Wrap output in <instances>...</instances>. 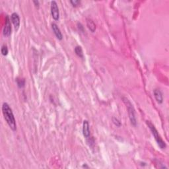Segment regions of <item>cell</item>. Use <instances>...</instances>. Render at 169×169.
Listing matches in <instances>:
<instances>
[{"mask_svg":"<svg viewBox=\"0 0 169 169\" xmlns=\"http://www.w3.org/2000/svg\"><path fill=\"white\" fill-rule=\"evenodd\" d=\"M2 112H3L4 118L11 129L13 131H15L17 130L16 120H15L12 109H11L10 105L7 102H4L2 105Z\"/></svg>","mask_w":169,"mask_h":169,"instance_id":"cell-1","label":"cell"},{"mask_svg":"<svg viewBox=\"0 0 169 169\" xmlns=\"http://www.w3.org/2000/svg\"><path fill=\"white\" fill-rule=\"evenodd\" d=\"M146 123H147V125L148 126V127L151 130V132L153 136V137H154L155 140H156L157 144H158V145L159 146V147L162 149H165L166 146L165 142L163 140V139H162L161 136H160L159 132L156 129V128L155 127V126L153 125L150 121H146Z\"/></svg>","mask_w":169,"mask_h":169,"instance_id":"cell-2","label":"cell"},{"mask_svg":"<svg viewBox=\"0 0 169 169\" xmlns=\"http://www.w3.org/2000/svg\"><path fill=\"white\" fill-rule=\"evenodd\" d=\"M122 100L126 106V108H127L128 116H129V118L132 124L136 126L137 124V120L136 117V112H135V109L134 107H133V105L127 98L123 97Z\"/></svg>","mask_w":169,"mask_h":169,"instance_id":"cell-3","label":"cell"},{"mask_svg":"<svg viewBox=\"0 0 169 169\" xmlns=\"http://www.w3.org/2000/svg\"><path fill=\"white\" fill-rule=\"evenodd\" d=\"M51 14L54 20L57 21L60 19V11L58 8L57 2L55 1H52L51 2Z\"/></svg>","mask_w":169,"mask_h":169,"instance_id":"cell-4","label":"cell"},{"mask_svg":"<svg viewBox=\"0 0 169 169\" xmlns=\"http://www.w3.org/2000/svg\"><path fill=\"white\" fill-rule=\"evenodd\" d=\"M11 31H12V27H11V20L10 17L8 15H6L5 17V25H4L3 30V35L4 37H9L11 35Z\"/></svg>","mask_w":169,"mask_h":169,"instance_id":"cell-5","label":"cell"},{"mask_svg":"<svg viewBox=\"0 0 169 169\" xmlns=\"http://www.w3.org/2000/svg\"><path fill=\"white\" fill-rule=\"evenodd\" d=\"M11 21L14 25L15 30H18L20 26V17L17 13H13L11 15Z\"/></svg>","mask_w":169,"mask_h":169,"instance_id":"cell-6","label":"cell"},{"mask_svg":"<svg viewBox=\"0 0 169 169\" xmlns=\"http://www.w3.org/2000/svg\"><path fill=\"white\" fill-rule=\"evenodd\" d=\"M83 135L85 138L88 139L90 137L91 133H90L89 124L87 120H84L83 123Z\"/></svg>","mask_w":169,"mask_h":169,"instance_id":"cell-7","label":"cell"},{"mask_svg":"<svg viewBox=\"0 0 169 169\" xmlns=\"http://www.w3.org/2000/svg\"><path fill=\"white\" fill-rule=\"evenodd\" d=\"M52 31H54V35H56V38H57L58 40H62L63 39V35L62 32H61L60 28L58 27V26L57 25V24H52Z\"/></svg>","mask_w":169,"mask_h":169,"instance_id":"cell-8","label":"cell"},{"mask_svg":"<svg viewBox=\"0 0 169 169\" xmlns=\"http://www.w3.org/2000/svg\"><path fill=\"white\" fill-rule=\"evenodd\" d=\"M153 94H154V96L155 99H156L157 102L159 104H162L163 102V94H162L161 91L159 89H155L153 91Z\"/></svg>","mask_w":169,"mask_h":169,"instance_id":"cell-9","label":"cell"},{"mask_svg":"<svg viewBox=\"0 0 169 169\" xmlns=\"http://www.w3.org/2000/svg\"><path fill=\"white\" fill-rule=\"evenodd\" d=\"M87 25L91 33H94L96 30V25L91 19H87Z\"/></svg>","mask_w":169,"mask_h":169,"instance_id":"cell-10","label":"cell"},{"mask_svg":"<svg viewBox=\"0 0 169 169\" xmlns=\"http://www.w3.org/2000/svg\"><path fill=\"white\" fill-rule=\"evenodd\" d=\"M75 52L76 54V55L77 56H79V58H83V57H84V55H83V49L80 46H77L75 47Z\"/></svg>","mask_w":169,"mask_h":169,"instance_id":"cell-11","label":"cell"},{"mask_svg":"<svg viewBox=\"0 0 169 169\" xmlns=\"http://www.w3.org/2000/svg\"><path fill=\"white\" fill-rule=\"evenodd\" d=\"M16 81H17L18 87H19V88L24 87V85H25V80H24V79L17 78L16 79Z\"/></svg>","mask_w":169,"mask_h":169,"instance_id":"cell-12","label":"cell"},{"mask_svg":"<svg viewBox=\"0 0 169 169\" xmlns=\"http://www.w3.org/2000/svg\"><path fill=\"white\" fill-rule=\"evenodd\" d=\"M8 48L7 46H6V45H3V46H1V54L4 56H6L8 54Z\"/></svg>","mask_w":169,"mask_h":169,"instance_id":"cell-13","label":"cell"},{"mask_svg":"<svg viewBox=\"0 0 169 169\" xmlns=\"http://www.w3.org/2000/svg\"><path fill=\"white\" fill-rule=\"evenodd\" d=\"M112 121H113L114 124L115 126H116L117 127H120L121 126V121L119 120L118 118H116V117H113V118H112Z\"/></svg>","mask_w":169,"mask_h":169,"instance_id":"cell-14","label":"cell"},{"mask_svg":"<svg viewBox=\"0 0 169 169\" xmlns=\"http://www.w3.org/2000/svg\"><path fill=\"white\" fill-rule=\"evenodd\" d=\"M70 3L73 7H77L79 5L81 1H79V0H71V1H70Z\"/></svg>","mask_w":169,"mask_h":169,"instance_id":"cell-15","label":"cell"},{"mask_svg":"<svg viewBox=\"0 0 169 169\" xmlns=\"http://www.w3.org/2000/svg\"><path fill=\"white\" fill-rule=\"evenodd\" d=\"M78 29H79V31L84 32V29H83V26L81 23H78Z\"/></svg>","mask_w":169,"mask_h":169,"instance_id":"cell-16","label":"cell"},{"mask_svg":"<svg viewBox=\"0 0 169 169\" xmlns=\"http://www.w3.org/2000/svg\"><path fill=\"white\" fill-rule=\"evenodd\" d=\"M33 3H35V6L37 7H39V1H33Z\"/></svg>","mask_w":169,"mask_h":169,"instance_id":"cell-17","label":"cell"}]
</instances>
